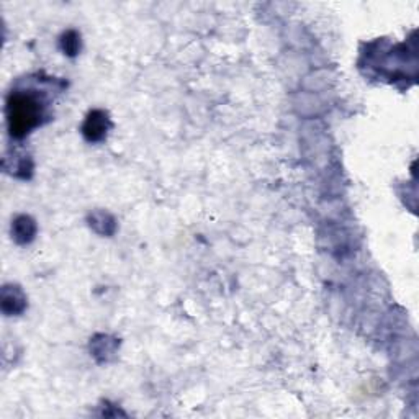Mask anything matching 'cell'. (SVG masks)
<instances>
[{"label": "cell", "instance_id": "cell-2", "mask_svg": "<svg viewBox=\"0 0 419 419\" xmlns=\"http://www.w3.org/2000/svg\"><path fill=\"white\" fill-rule=\"evenodd\" d=\"M112 128V121L108 113L103 110H93L87 115L82 126V135L88 142H100L107 138L108 130Z\"/></svg>", "mask_w": 419, "mask_h": 419}, {"label": "cell", "instance_id": "cell-4", "mask_svg": "<svg viewBox=\"0 0 419 419\" xmlns=\"http://www.w3.org/2000/svg\"><path fill=\"white\" fill-rule=\"evenodd\" d=\"M36 236V223L32 216L20 215L12 223V238L18 244H29Z\"/></svg>", "mask_w": 419, "mask_h": 419}, {"label": "cell", "instance_id": "cell-3", "mask_svg": "<svg viewBox=\"0 0 419 419\" xmlns=\"http://www.w3.org/2000/svg\"><path fill=\"white\" fill-rule=\"evenodd\" d=\"M27 308V297L18 285H5L2 290V310L7 317L23 313Z\"/></svg>", "mask_w": 419, "mask_h": 419}, {"label": "cell", "instance_id": "cell-6", "mask_svg": "<svg viewBox=\"0 0 419 419\" xmlns=\"http://www.w3.org/2000/svg\"><path fill=\"white\" fill-rule=\"evenodd\" d=\"M61 48L67 56H76L81 51V34L74 29H69L61 36Z\"/></svg>", "mask_w": 419, "mask_h": 419}, {"label": "cell", "instance_id": "cell-5", "mask_svg": "<svg viewBox=\"0 0 419 419\" xmlns=\"http://www.w3.org/2000/svg\"><path fill=\"white\" fill-rule=\"evenodd\" d=\"M88 221H91V228L95 230L102 236H112L117 230L115 218L110 213H107V211H93L88 216Z\"/></svg>", "mask_w": 419, "mask_h": 419}, {"label": "cell", "instance_id": "cell-1", "mask_svg": "<svg viewBox=\"0 0 419 419\" xmlns=\"http://www.w3.org/2000/svg\"><path fill=\"white\" fill-rule=\"evenodd\" d=\"M44 107L32 92H12L7 100V121L13 138L27 136L33 128L41 125Z\"/></svg>", "mask_w": 419, "mask_h": 419}]
</instances>
